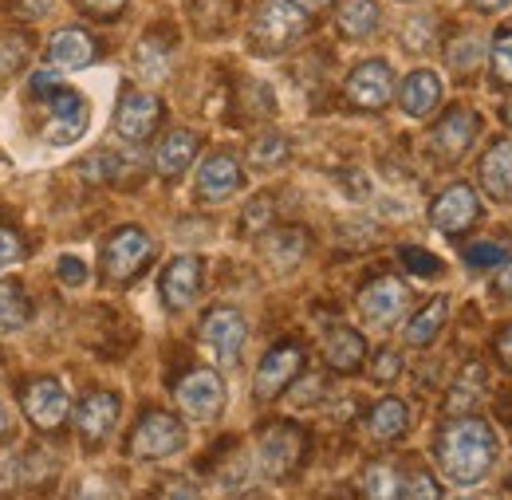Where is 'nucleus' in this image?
<instances>
[{
    "instance_id": "47",
    "label": "nucleus",
    "mask_w": 512,
    "mask_h": 500,
    "mask_svg": "<svg viewBox=\"0 0 512 500\" xmlns=\"http://www.w3.org/2000/svg\"><path fill=\"white\" fill-rule=\"evenodd\" d=\"M501 296H512V260L501 264V272H497V284H493Z\"/></svg>"
},
{
    "instance_id": "21",
    "label": "nucleus",
    "mask_w": 512,
    "mask_h": 500,
    "mask_svg": "<svg viewBox=\"0 0 512 500\" xmlns=\"http://www.w3.org/2000/svg\"><path fill=\"white\" fill-rule=\"evenodd\" d=\"M367 359V343L359 331L351 327H335L327 339H323V363L335 371V375H355Z\"/></svg>"
},
{
    "instance_id": "39",
    "label": "nucleus",
    "mask_w": 512,
    "mask_h": 500,
    "mask_svg": "<svg viewBox=\"0 0 512 500\" xmlns=\"http://www.w3.org/2000/svg\"><path fill=\"white\" fill-rule=\"evenodd\" d=\"M402 264H406L410 272H418V276H434V272H442V264L422 249H402Z\"/></svg>"
},
{
    "instance_id": "49",
    "label": "nucleus",
    "mask_w": 512,
    "mask_h": 500,
    "mask_svg": "<svg viewBox=\"0 0 512 500\" xmlns=\"http://www.w3.org/2000/svg\"><path fill=\"white\" fill-rule=\"evenodd\" d=\"M481 12H501V8H509L512 0H473Z\"/></svg>"
},
{
    "instance_id": "29",
    "label": "nucleus",
    "mask_w": 512,
    "mask_h": 500,
    "mask_svg": "<svg viewBox=\"0 0 512 500\" xmlns=\"http://www.w3.org/2000/svg\"><path fill=\"white\" fill-rule=\"evenodd\" d=\"M28 315H32V304H28L24 288L20 284H0V335L20 331L28 323Z\"/></svg>"
},
{
    "instance_id": "40",
    "label": "nucleus",
    "mask_w": 512,
    "mask_h": 500,
    "mask_svg": "<svg viewBox=\"0 0 512 500\" xmlns=\"http://www.w3.org/2000/svg\"><path fill=\"white\" fill-rule=\"evenodd\" d=\"M79 8L87 16H95V20H115L127 8V0H79Z\"/></svg>"
},
{
    "instance_id": "25",
    "label": "nucleus",
    "mask_w": 512,
    "mask_h": 500,
    "mask_svg": "<svg viewBox=\"0 0 512 500\" xmlns=\"http://www.w3.org/2000/svg\"><path fill=\"white\" fill-rule=\"evenodd\" d=\"M363 497L367 500H406V481L398 465L390 461H371L363 469Z\"/></svg>"
},
{
    "instance_id": "20",
    "label": "nucleus",
    "mask_w": 512,
    "mask_h": 500,
    "mask_svg": "<svg viewBox=\"0 0 512 500\" xmlns=\"http://www.w3.org/2000/svg\"><path fill=\"white\" fill-rule=\"evenodd\" d=\"M442 103V79L434 71H414L402 79L398 87V107L410 115V119H426L434 107Z\"/></svg>"
},
{
    "instance_id": "36",
    "label": "nucleus",
    "mask_w": 512,
    "mask_h": 500,
    "mask_svg": "<svg viewBox=\"0 0 512 500\" xmlns=\"http://www.w3.org/2000/svg\"><path fill=\"white\" fill-rule=\"evenodd\" d=\"M115 170H119V158L115 154H91L83 162V178L87 182H107V178H115Z\"/></svg>"
},
{
    "instance_id": "32",
    "label": "nucleus",
    "mask_w": 512,
    "mask_h": 500,
    "mask_svg": "<svg viewBox=\"0 0 512 500\" xmlns=\"http://www.w3.org/2000/svg\"><path fill=\"white\" fill-rule=\"evenodd\" d=\"M28 52H32L28 36L4 32V36H0V75H16V71L28 63Z\"/></svg>"
},
{
    "instance_id": "35",
    "label": "nucleus",
    "mask_w": 512,
    "mask_h": 500,
    "mask_svg": "<svg viewBox=\"0 0 512 500\" xmlns=\"http://www.w3.org/2000/svg\"><path fill=\"white\" fill-rule=\"evenodd\" d=\"M371 375H375V382H394V378L402 375V355L398 351H390V347H383L379 355H375V363H371Z\"/></svg>"
},
{
    "instance_id": "51",
    "label": "nucleus",
    "mask_w": 512,
    "mask_h": 500,
    "mask_svg": "<svg viewBox=\"0 0 512 500\" xmlns=\"http://www.w3.org/2000/svg\"><path fill=\"white\" fill-rule=\"evenodd\" d=\"M4 430H8V410L0 406V434H4Z\"/></svg>"
},
{
    "instance_id": "43",
    "label": "nucleus",
    "mask_w": 512,
    "mask_h": 500,
    "mask_svg": "<svg viewBox=\"0 0 512 500\" xmlns=\"http://www.w3.org/2000/svg\"><path fill=\"white\" fill-rule=\"evenodd\" d=\"M158 500H201V497H197V489H193L190 481L174 477V481H166V485L158 489Z\"/></svg>"
},
{
    "instance_id": "13",
    "label": "nucleus",
    "mask_w": 512,
    "mask_h": 500,
    "mask_svg": "<svg viewBox=\"0 0 512 500\" xmlns=\"http://www.w3.org/2000/svg\"><path fill=\"white\" fill-rule=\"evenodd\" d=\"M48 111H52V119L44 126V138L52 146H71L75 138H83V130H87V103H83V95L52 91L48 95Z\"/></svg>"
},
{
    "instance_id": "24",
    "label": "nucleus",
    "mask_w": 512,
    "mask_h": 500,
    "mask_svg": "<svg viewBox=\"0 0 512 500\" xmlns=\"http://www.w3.org/2000/svg\"><path fill=\"white\" fill-rule=\"evenodd\" d=\"M410 430V410L402 398H383L371 414H367V434L375 441H398Z\"/></svg>"
},
{
    "instance_id": "8",
    "label": "nucleus",
    "mask_w": 512,
    "mask_h": 500,
    "mask_svg": "<svg viewBox=\"0 0 512 500\" xmlns=\"http://www.w3.org/2000/svg\"><path fill=\"white\" fill-rule=\"evenodd\" d=\"M20 406L28 414V422L36 430H60L71 414V402H67V390L56 378H36L20 390Z\"/></svg>"
},
{
    "instance_id": "6",
    "label": "nucleus",
    "mask_w": 512,
    "mask_h": 500,
    "mask_svg": "<svg viewBox=\"0 0 512 500\" xmlns=\"http://www.w3.org/2000/svg\"><path fill=\"white\" fill-rule=\"evenodd\" d=\"M245 339H249V323H245V315L233 312V308H213V312H205V319H201V343L213 351V359L221 367H233L237 363Z\"/></svg>"
},
{
    "instance_id": "52",
    "label": "nucleus",
    "mask_w": 512,
    "mask_h": 500,
    "mask_svg": "<svg viewBox=\"0 0 512 500\" xmlns=\"http://www.w3.org/2000/svg\"><path fill=\"white\" fill-rule=\"evenodd\" d=\"M505 119H509V126H512V99H509V111H505Z\"/></svg>"
},
{
    "instance_id": "23",
    "label": "nucleus",
    "mask_w": 512,
    "mask_h": 500,
    "mask_svg": "<svg viewBox=\"0 0 512 500\" xmlns=\"http://www.w3.org/2000/svg\"><path fill=\"white\" fill-rule=\"evenodd\" d=\"M48 52H52V63L60 71H79V67H87V63L95 60V40L83 28H60L52 36V48Z\"/></svg>"
},
{
    "instance_id": "31",
    "label": "nucleus",
    "mask_w": 512,
    "mask_h": 500,
    "mask_svg": "<svg viewBox=\"0 0 512 500\" xmlns=\"http://www.w3.org/2000/svg\"><path fill=\"white\" fill-rule=\"evenodd\" d=\"M284 158H288V138H284V134H276V130H264L253 146H249V162H253L256 170L280 166Z\"/></svg>"
},
{
    "instance_id": "11",
    "label": "nucleus",
    "mask_w": 512,
    "mask_h": 500,
    "mask_svg": "<svg viewBox=\"0 0 512 500\" xmlns=\"http://www.w3.org/2000/svg\"><path fill=\"white\" fill-rule=\"evenodd\" d=\"M119 426V394L111 390H91L79 406H75V430L87 445L111 438V430Z\"/></svg>"
},
{
    "instance_id": "28",
    "label": "nucleus",
    "mask_w": 512,
    "mask_h": 500,
    "mask_svg": "<svg viewBox=\"0 0 512 500\" xmlns=\"http://www.w3.org/2000/svg\"><path fill=\"white\" fill-rule=\"evenodd\" d=\"M446 312H449L446 300L426 304L422 312L406 323V343H410V347H426V343H434V335H438V331H442V323H446Z\"/></svg>"
},
{
    "instance_id": "46",
    "label": "nucleus",
    "mask_w": 512,
    "mask_h": 500,
    "mask_svg": "<svg viewBox=\"0 0 512 500\" xmlns=\"http://www.w3.org/2000/svg\"><path fill=\"white\" fill-rule=\"evenodd\" d=\"M56 83H60V75H56L52 67H48V71H36V75H32V95H44V99H48L52 91H60Z\"/></svg>"
},
{
    "instance_id": "34",
    "label": "nucleus",
    "mask_w": 512,
    "mask_h": 500,
    "mask_svg": "<svg viewBox=\"0 0 512 500\" xmlns=\"http://www.w3.org/2000/svg\"><path fill=\"white\" fill-rule=\"evenodd\" d=\"M505 256H509V249L505 245H493V241H481V245H469L465 249V260L473 268H497V264H505Z\"/></svg>"
},
{
    "instance_id": "5",
    "label": "nucleus",
    "mask_w": 512,
    "mask_h": 500,
    "mask_svg": "<svg viewBox=\"0 0 512 500\" xmlns=\"http://www.w3.org/2000/svg\"><path fill=\"white\" fill-rule=\"evenodd\" d=\"M304 449H308V434L292 422H276L260 434V445H256V461L268 477H288L300 461H304Z\"/></svg>"
},
{
    "instance_id": "41",
    "label": "nucleus",
    "mask_w": 512,
    "mask_h": 500,
    "mask_svg": "<svg viewBox=\"0 0 512 500\" xmlns=\"http://www.w3.org/2000/svg\"><path fill=\"white\" fill-rule=\"evenodd\" d=\"M20 256H24V245H20V237H16L12 229H0V272H4V268H12Z\"/></svg>"
},
{
    "instance_id": "19",
    "label": "nucleus",
    "mask_w": 512,
    "mask_h": 500,
    "mask_svg": "<svg viewBox=\"0 0 512 500\" xmlns=\"http://www.w3.org/2000/svg\"><path fill=\"white\" fill-rule=\"evenodd\" d=\"M197 134L193 130H170L162 142H158V150H154V170H158V178H166V182H178L186 170H190V162L197 158Z\"/></svg>"
},
{
    "instance_id": "42",
    "label": "nucleus",
    "mask_w": 512,
    "mask_h": 500,
    "mask_svg": "<svg viewBox=\"0 0 512 500\" xmlns=\"http://www.w3.org/2000/svg\"><path fill=\"white\" fill-rule=\"evenodd\" d=\"M268 221H272V201H253V205H249V213L241 217L245 233H260Z\"/></svg>"
},
{
    "instance_id": "22",
    "label": "nucleus",
    "mask_w": 512,
    "mask_h": 500,
    "mask_svg": "<svg viewBox=\"0 0 512 500\" xmlns=\"http://www.w3.org/2000/svg\"><path fill=\"white\" fill-rule=\"evenodd\" d=\"M481 186L493 201H512V138H501L481 158Z\"/></svg>"
},
{
    "instance_id": "1",
    "label": "nucleus",
    "mask_w": 512,
    "mask_h": 500,
    "mask_svg": "<svg viewBox=\"0 0 512 500\" xmlns=\"http://www.w3.org/2000/svg\"><path fill=\"white\" fill-rule=\"evenodd\" d=\"M497 461V434L481 418H453L438 434V465L453 485H477Z\"/></svg>"
},
{
    "instance_id": "2",
    "label": "nucleus",
    "mask_w": 512,
    "mask_h": 500,
    "mask_svg": "<svg viewBox=\"0 0 512 500\" xmlns=\"http://www.w3.org/2000/svg\"><path fill=\"white\" fill-rule=\"evenodd\" d=\"M308 32V12L296 0H260V8L253 12V48L264 56L288 52L300 36Z\"/></svg>"
},
{
    "instance_id": "50",
    "label": "nucleus",
    "mask_w": 512,
    "mask_h": 500,
    "mask_svg": "<svg viewBox=\"0 0 512 500\" xmlns=\"http://www.w3.org/2000/svg\"><path fill=\"white\" fill-rule=\"evenodd\" d=\"M296 4H300L304 12H320V8H327L331 0H296Z\"/></svg>"
},
{
    "instance_id": "9",
    "label": "nucleus",
    "mask_w": 512,
    "mask_h": 500,
    "mask_svg": "<svg viewBox=\"0 0 512 500\" xmlns=\"http://www.w3.org/2000/svg\"><path fill=\"white\" fill-rule=\"evenodd\" d=\"M178 406L193 422H213L225 406V382L217 371H190L178 382Z\"/></svg>"
},
{
    "instance_id": "16",
    "label": "nucleus",
    "mask_w": 512,
    "mask_h": 500,
    "mask_svg": "<svg viewBox=\"0 0 512 500\" xmlns=\"http://www.w3.org/2000/svg\"><path fill=\"white\" fill-rule=\"evenodd\" d=\"M477 213H481L477 193L465 186V182H457V186H449L446 193L434 201L430 221H434V229H442V233H461V229H469V225L477 221Z\"/></svg>"
},
{
    "instance_id": "7",
    "label": "nucleus",
    "mask_w": 512,
    "mask_h": 500,
    "mask_svg": "<svg viewBox=\"0 0 512 500\" xmlns=\"http://www.w3.org/2000/svg\"><path fill=\"white\" fill-rule=\"evenodd\" d=\"M300 371H304V347H300V343H280V347H272V351L260 359V367H256V382H253L256 402L280 398V394L296 382Z\"/></svg>"
},
{
    "instance_id": "10",
    "label": "nucleus",
    "mask_w": 512,
    "mask_h": 500,
    "mask_svg": "<svg viewBox=\"0 0 512 500\" xmlns=\"http://www.w3.org/2000/svg\"><path fill=\"white\" fill-rule=\"evenodd\" d=\"M477 134H481V119H477V111H465V107H457V111H449L442 123L430 130V150L453 166L457 158H465L469 154V146L477 142Z\"/></svg>"
},
{
    "instance_id": "33",
    "label": "nucleus",
    "mask_w": 512,
    "mask_h": 500,
    "mask_svg": "<svg viewBox=\"0 0 512 500\" xmlns=\"http://www.w3.org/2000/svg\"><path fill=\"white\" fill-rule=\"evenodd\" d=\"M485 56V48L473 40V36H465V40H457L453 48H449V67H457V71H473L477 63Z\"/></svg>"
},
{
    "instance_id": "38",
    "label": "nucleus",
    "mask_w": 512,
    "mask_h": 500,
    "mask_svg": "<svg viewBox=\"0 0 512 500\" xmlns=\"http://www.w3.org/2000/svg\"><path fill=\"white\" fill-rule=\"evenodd\" d=\"M406 500H442V489H438V481L430 473H414L406 481Z\"/></svg>"
},
{
    "instance_id": "26",
    "label": "nucleus",
    "mask_w": 512,
    "mask_h": 500,
    "mask_svg": "<svg viewBox=\"0 0 512 500\" xmlns=\"http://www.w3.org/2000/svg\"><path fill=\"white\" fill-rule=\"evenodd\" d=\"M335 24H339V32L347 40H367L379 28V4L375 0H343Z\"/></svg>"
},
{
    "instance_id": "4",
    "label": "nucleus",
    "mask_w": 512,
    "mask_h": 500,
    "mask_svg": "<svg viewBox=\"0 0 512 500\" xmlns=\"http://www.w3.org/2000/svg\"><path fill=\"white\" fill-rule=\"evenodd\" d=\"M150 256H154V241L142 233V229H119L111 241H107V249H103V276L111 280V284H130L146 264H150Z\"/></svg>"
},
{
    "instance_id": "3",
    "label": "nucleus",
    "mask_w": 512,
    "mask_h": 500,
    "mask_svg": "<svg viewBox=\"0 0 512 500\" xmlns=\"http://www.w3.org/2000/svg\"><path fill=\"white\" fill-rule=\"evenodd\" d=\"M186 445V426L166 414V410H150L134 430H130V457H142V461H158V457H170Z\"/></svg>"
},
{
    "instance_id": "17",
    "label": "nucleus",
    "mask_w": 512,
    "mask_h": 500,
    "mask_svg": "<svg viewBox=\"0 0 512 500\" xmlns=\"http://www.w3.org/2000/svg\"><path fill=\"white\" fill-rule=\"evenodd\" d=\"M197 288H201V260L197 256H178V260L166 264V272H162V304L170 312H186L197 300Z\"/></svg>"
},
{
    "instance_id": "27",
    "label": "nucleus",
    "mask_w": 512,
    "mask_h": 500,
    "mask_svg": "<svg viewBox=\"0 0 512 500\" xmlns=\"http://www.w3.org/2000/svg\"><path fill=\"white\" fill-rule=\"evenodd\" d=\"M308 252V237L300 233V229H276V233H268L264 237V256H268V264L272 268H292V264H300V256Z\"/></svg>"
},
{
    "instance_id": "18",
    "label": "nucleus",
    "mask_w": 512,
    "mask_h": 500,
    "mask_svg": "<svg viewBox=\"0 0 512 500\" xmlns=\"http://www.w3.org/2000/svg\"><path fill=\"white\" fill-rule=\"evenodd\" d=\"M241 189V166L233 154H213L201 162L197 170V197L217 205V201H229L233 193Z\"/></svg>"
},
{
    "instance_id": "37",
    "label": "nucleus",
    "mask_w": 512,
    "mask_h": 500,
    "mask_svg": "<svg viewBox=\"0 0 512 500\" xmlns=\"http://www.w3.org/2000/svg\"><path fill=\"white\" fill-rule=\"evenodd\" d=\"M493 75H497V83H512V32H505L493 44Z\"/></svg>"
},
{
    "instance_id": "45",
    "label": "nucleus",
    "mask_w": 512,
    "mask_h": 500,
    "mask_svg": "<svg viewBox=\"0 0 512 500\" xmlns=\"http://www.w3.org/2000/svg\"><path fill=\"white\" fill-rule=\"evenodd\" d=\"M60 280L71 284V288H79V284L87 280V268H83L79 256H64V260H60Z\"/></svg>"
},
{
    "instance_id": "44",
    "label": "nucleus",
    "mask_w": 512,
    "mask_h": 500,
    "mask_svg": "<svg viewBox=\"0 0 512 500\" xmlns=\"http://www.w3.org/2000/svg\"><path fill=\"white\" fill-rule=\"evenodd\" d=\"M52 4H56V0H12V12L24 16V20H40V16L52 12Z\"/></svg>"
},
{
    "instance_id": "14",
    "label": "nucleus",
    "mask_w": 512,
    "mask_h": 500,
    "mask_svg": "<svg viewBox=\"0 0 512 500\" xmlns=\"http://www.w3.org/2000/svg\"><path fill=\"white\" fill-rule=\"evenodd\" d=\"M158 119H162V103L150 91H127L119 111H115V130L127 142H142L158 130Z\"/></svg>"
},
{
    "instance_id": "30",
    "label": "nucleus",
    "mask_w": 512,
    "mask_h": 500,
    "mask_svg": "<svg viewBox=\"0 0 512 500\" xmlns=\"http://www.w3.org/2000/svg\"><path fill=\"white\" fill-rule=\"evenodd\" d=\"M166 67H170V56H166V48H162L158 40H142V44L134 48V71H138L142 79L158 83V79H166Z\"/></svg>"
},
{
    "instance_id": "15",
    "label": "nucleus",
    "mask_w": 512,
    "mask_h": 500,
    "mask_svg": "<svg viewBox=\"0 0 512 500\" xmlns=\"http://www.w3.org/2000/svg\"><path fill=\"white\" fill-rule=\"evenodd\" d=\"M406 304H410V292H406V284L394 280V276H383V280H375V284H367V288L359 292V312L367 315L371 323H379V327L402 319V315H406Z\"/></svg>"
},
{
    "instance_id": "12",
    "label": "nucleus",
    "mask_w": 512,
    "mask_h": 500,
    "mask_svg": "<svg viewBox=\"0 0 512 500\" xmlns=\"http://www.w3.org/2000/svg\"><path fill=\"white\" fill-rule=\"evenodd\" d=\"M394 95V71L383 60H367L359 63L351 75H347V99L363 111H379L390 103Z\"/></svg>"
},
{
    "instance_id": "48",
    "label": "nucleus",
    "mask_w": 512,
    "mask_h": 500,
    "mask_svg": "<svg viewBox=\"0 0 512 500\" xmlns=\"http://www.w3.org/2000/svg\"><path fill=\"white\" fill-rule=\"evenodd\" d=\"M497 347H501V359L512 367V327H505V331H501V343H497Z\"/></svg>"
}]
</instances>
